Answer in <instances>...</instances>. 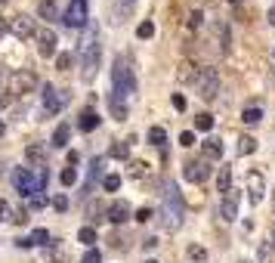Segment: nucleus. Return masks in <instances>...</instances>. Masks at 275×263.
<instances>
[{
  "label": "nucleus",
  "mask_w": 275,
  "mask_h": 263,
  "mask_svg": "<svg viewBox=\"0 0 275 263\" xmlns=\"http://www.w3.org/2000/svg\"><path fill=\"white\" fill-rule=\"evenodd\" d=\"M182 195L173 183H164V189H161V223H164V229H179L182 226Z\"/></svg>",
  "instance_id": "1"
},
{
  "label": "nucleus",
  "mask_w": 275,
  "mask_h": 263,
  "mask_svg": "<svg viewBox=\"0 0 275 263\" xmlns=\"http://www.w3.org/2000/svg\"><path fill=\"white\" fill-rule=\"evenodd\" d=\"M25 158H28V161H31L37 170H41V167H47V164H44V145H37V142L25 149Z\"/></svg>",
  "instance_id": "18"
},
{
  "label": "nucleus",
  "mask_w": 275,
  "mask_h": 263,
  "mask_svg": "<svg viewBox=\"0 0 275 263\" xmlns=\"http://www.w3.org/2000/svg\"><path fill=\"white\" fill-rule=\"evenodd\" d=\"M179 142H182V145H195V133H192V130H182V133H179Z\"/></svg>",
  "instance_id": "42"
},
{
  "label": "nucleus",
  "mask_w": 275,
  "mask_h": 263,
  "mask_svg": "<svg viewBox=\"0 0 275 263\" xmlns=\"http://www.w3.org/2000/svg\"><path fill=\"white\" fill-rule=\"evenodd\" d=\"M229 189H232V167H229V164H223V167H220V173H217V192H220V195H226Z\"/></svg>",
  "instance_id": "17"
},
{
  "label": "nucleus",
  "mask_w": 275,
  "mask_h": 263,
  "mask_svg": "<svg viewBox=\"0 0 275 263\" xmlns=\"http://www.w3.org/2000/svg\"><path fill=\"white\" fill-rule=\"evenodd\" d=\"M108 220L114 223V226L127 223V220H130V204H127V201H111V204H108Z\"/></svg>",
  "instance_id": "14"
},
{
  "label": "nucleus",
  "mask_w": 275,
  "mask_h": 263,
  "mask_svg": "<svg viewBox=\"0 0 275 263\" xmlns=\"http://www.w3.org/2000/svg\"><path fill=\"white\" fill-rule=\"evenodd\" d=\"M77 242L87 245V248H93V245H96V226H81V232H77Z\"/></svg>",
  "instance_id": "22"
},
{
  "label": "nucleus",
  "mask_w": 275,
  "mask_h": 263,
  "mask_svg": "<svg viewBox=\"0 0 275 263\" xmlns=\"http://www.w3.org/2000/svg\"><path fill=\"white\" fill-rule=\"evenodd\" d=\"M16 248H31V239H16Z\"/></svg>",
  "instance_id": "47"
},
{
  "label": "nucleus",
  "mask_w": 275,
  "mask_h": 263,
  "mask_svg": "<svg viewBox=\"0 0 275 263\" xmlns=\"http://www.w3.org/2000/svg\"><path fill=\"white\" fill-rule=\"evenodd\" d=\"M0 84H4V68H0Z\"/></svg>",
  "instance_id": "52"
},
{
  "label": "nucleus",
  "mask_w": 275,
  "mask_h": 263,
  "mask_svg": "<svg viewBox=\"0 0 275 263\" xmlns=\"http://www.w3.org/2000/svg\"><path fill=\"white\" fill-rule=\"evenodd\" d=\"M108 155H111V158H127V155H130V145H127V142H111Z\"/></svg>",
  "instance_id": "26"
},
{
  "label": "nucleus",
  "mask_w": 275,
  "mask_h": 263,
  "mask_svg": "<svg viewBox=\"0 0 275 263\" xmlns=\"http://www.w3.org/2000/svg\"><path fill=\"white\" fill-rule=\"evenodd\" d=\"M248 198H251V204H260V201L266 198V180H263V173H257V170L248 173Z\"/></svg>",
  "instance_id": "10"
},
{
  "label": "nucleus",
  "mask_w": 275,
  "mask_h": 263,
  "mask_svg": "<svg viewBox=\"0 0 275 263\" xmlns=\"http://www.w3.org/2000/svg\"><path fill=\"white\" fill-rule=\"evenodd\" d=\"M56 68H59V71H68V68H71V53H59V56H56Z\"/></svg>",
  "instance_id": "36"
},
{
  "label": "nucleus",
  "mask_w": 275,
  "mask_h": 263,
  "mask_svg": "<svg viewBox=\"0 0 275 263\" xmlns=\"http://www.w3.org/2000/svg\"><path fill=\"white\" fill-rule=\"evenodd\" d=\"M201 152H204V158H223V142L220 139H204Z\"/></svg>",
  "instance_id": "21"
},
{
  "label": "nucleus",
  "mask_w": 275,
  "mask_h": 263,
  "mask_svg": "<svg viewBox=\"0 0 275 263\" xmlns=\"http://www.w3.org/2000/svg\"><path fill=\"white\" fill-rule=\"evenodd\" d=\"M102 186H105V189H108V192H114V189H121V177H117V173H108V177L102 180Z\"/></svg>",
  "instance_id": "32"
},
{
  "label": "nucleus",
  "mask_w": 275,
  "mask_h": 263,
  "mask_svg": "<svg viewBox=\"0 0 275 263\" xmlns=\"http://www.w3.org/2000/svg\"><path fill=\"white\" fill-rule=\"evenodd\" d=\"M99 121H102V118H99V111L84 108V111H81V121H77V127H81L84 133H93V130L99 127Z\"/></svg>",
  "instance_id": "15"
},
{
  "label": "nucleus",
  "mask_w": 275,
  "mask_h": 263,
  "mask_svg": "<svg viewBox=\"0 0 275 263\" xmlns=\"http://www.w3.org/2000/svg\"><path fill=\"white\" fill-rule=\"evenodd\" d=\"M269 25H275V7L269 10Z\"/></svg>",
  "instance_id": "50"
},
{
  "label": "nucleus",
  "mask_w": 275,
  "mask_h": 263,
  "mask_svg": "<svg viewBox=\"0 0 275 263\" xmlns=\"http://www.w3.org/2000/svg\"><path fill=\"white\" fill-rule=\"evenodd\" d=\"M272 248H275V229H272Z\"/></svg>",
  "instance_id": "53"
},
{
  "label": "nucleus",
  "mask_w": 275,
  "mask_h": 263,
  "mask_svg": "<svg viewBox=\"0 0 275 263\" xmlns=\"http://www.w3.org/2000/svg\"><path fill=\"white\" fill-rule=\"evenodd\" d=\"M37 50H41V56L44 59H50V56H56V31H41L37 34Z\"/></svg>",
  "instance_id": "13"
},
{
  "label": "nucleus",
  "mask_w": 275,
  "mask_h": 263,
  "mask_svg": "<svg viewBox=\"0 0 275 263\" xmlns=\"http://www.w3.org/2000/svg\"><path fill=\"white\" fill-rule=\"evenodd\" d=\"M108 173H105V158H96L93 164H90V180H87V192H90V186L96 183V180H105Z\"/></svg>",
  "instance_id": "19"
},
{
  "label": "nucleus",
  "mask_w": 275,
  "mask_h": 263,
  "mask_svg": "<svg viewBox=\"0 0 275 263\" xmlns=\"http://www.w3.org/2000/svg\"><path fill=\"white\" fill-rule=\"evenodd\" d=\"M195 127H198L201 133H207L213 127V115H207V111H204V115H195Z\"/></svg>",
  "instance_id": "29"
},
{
  "label": "nucleus",
  "mask_w": 275,
  "mask_h": 263,
  "mask_svg": "<svg viewBox=\"0 0 275 263\" xmlns=\"http://www.w3.org/2000/svg\"><path fill=\"white\" fill-rule=\"evenodd\" d=\"M241 263H248V260H241Z\"/></svg>",
  "instance_id": "57"
},
{
  "label": "nucleus",
  "mask_w": 275,
  "mask_h": 263,
  "mask_svg": "<svg viewBox=\"0 0 275 263\" xmlns=\"http://www.w3.org/2000/svg\"><path fill=\"white\" fill-rule=\"evenodd\" d=\"M7 214H10V204H7L4 198H0V220H7Z\"/></svg>",
  "instance_id": "46"
},
{
  "label": "nucleus",
  "mask_w": 275,
  "mask_h": 263,
  "mask_svg": "<svg viewBox=\"0 0 275 263\" xmlns=\"http://www.w3.org/2000/svg\"><path fill=\"white\" fill-rule=\"evenodd\" d=\"M151 34H155V25H151V22H142V25L136 28V37H139V41H148Z\"/></svg>",
  "instance_id": "33"
},
{
  "label": "nucleus",
  "mask_w": 275,
  "mask_h": 263,
  "mask_svg": "<svg viewBox=\"0 0 275 263\" xmlns=\"http://www.w3.org/2000/svg\"><path fill=\"white\" fill-rule=\"evenodd\" d=\"M84 263H102V254H99L96 248H90V251H87V257H84Z\"/></svg>",
  "instance_id": "41"
},
{
  "label": "nucleus",
  "mask_w": 275,
  "mask_h": 263,
  "mask_svg": "<svg viewBox=\"0 0 275 263\" xmlns=\"http://www.w3.org/2000/svg\"><path fill=\"white\" fill-rule=\"evenodd\" d=\"M53 208H56L59 214H65V211H68V195H56V198H53Z\"/></svg>",
  "instance_id": "38"
},
{
  "label": "nucleus",
  "mask_w": 275,
  "mask_h": 263,
  "mask_svg": "<svg viewBox=\"0 0 275 263\" xmlns=\"http://www.w3.org/2000/svg\"><path fill=\"white\" fill-rule=\"evenodd\" d=\"M238 201H241V192L238 189H229L223 198H220V220L223 223H232L238 217Z\"/></svg>",
  "instance_id": "7"
},
{
  "label": "nucleus",
  "mask_w": 275,
  "mask_h": 263,
  "mask_svg": "<svg viewBox=\"0 0 275 263\" xmlns=\"http://www.w3.org/2000/svg\"><path fill=\"white\" fill-rule=\"evenodd\" d=\"M0 4H7V0H0Z\"/></svg>",
  "instance_id": "56"
},
{
  "label": "nucleus",
  "mask_w": 275,
  "mask_h": 263,
  "mask_svg": "<svg viewBox=\"0 0 275 263\" xmlns=\"http://www.w3.org/2000/svg\"><path fill=\"white\" fill-rule=\"evenodd\" d=\"M99 56H102V47H99V37L96 31H87L84 37V44H81V78L90 84L93 81V74H96V65H99Z\"/></svg>",
  "instance_id": "3"
},
{
  "label": "nucleus",
  "mask_w": 275,
  "mask_h": 263,
  "mask_svg": "<svg viewBox=\"0 0 275 263\" xmlns=\"http://www.w3.org/2000/svg\"><path fill=\"white\" fill-rule=\"evenodd\" d=\"M37 13H41V16H44L47 22L59 16V13H56V4H53V0H44V4H41V7H37Z\"/></svg>",
  "instance_id": "28"
},
{
  "label": "nucleus",
  "mask_w": 275,
  "mask_h": 263,
  "mask_svg": "<svg viewBox=\"0 0 275 263\" xmlns=\"http://www.w3.org/2000/svg\"><path fill=\"white\" fill-rule=\"evenodd\" d=\"M238 152H241V155H254V152H257V139H254V136H241V139H238Z\"/></svg>",
  "instance_id": "25"
},
{
  "label": "nucleus",
  "mask_w": 275,
  "mask_h": 263,
  "mask_svg": "<svg viewBox=\"0 0 275 263\" xmlns=\"http://www.w3.org/2000/svg\"><path fill=\"white\" fill-rule=\"evenodd\" d=\"M136 10V0H117L114 4V22H127Z\"/></svg>",
  "instance_id": "16"
},
{
  "label": "nucleus",
  "mask_w": 275,
  "mask_h": 263,
  "mask_svg": "<svg viewBox=\"0 0 275 263\" xmlns=\"http://www.w3.org/2000/svg\"><path fill=\"white\" fill-rule=\"evenodd\" d=\"M148 173V164H142V161H133L130 164V177H136V180H142Z\"/></svg>",
  "instance_id": "34"
},
{
  "label": "nucleus",
  "mask_w": 275,
  "mask_h": 263,
  "mask_svg": "<svg viewBox=\"0 0 275 263\" xmlns=\"http://www.w3.org/2000/svg\"><path fill=\"white\" fill-rule=\"evenodd\" d=\"M241 121H245V124H260V121H263V108H257V105L245 108V111H241Z\"/></svg>",
  "instance_id": "24"
},
{
  "label": "nucleus",
  "mask_w": 275,
  "mask_h": 263,
  "mask_svg": "<svg viewBox=\"0 0 275 263\" xmlns=\"http://www.w3.org/2000/svg\"><path fill=\"white\" fill-rule=\"evenodd\" d=\"M195 90H198L201 99H213L220 93V71L217 68H201L198 71V78H195Z\"/></svg>",
  "instance_id": "5"
},
{
  "label": "nucleus",
  "mask_w": 275,
  "mask_h": 263,
  "mask_svg": "<svg viewBox=\"0 0 275 263\" xmlns=\"http://www.w3.org/2000/svg\"><path fill=\"white\" fill-rule=\"evenodd\" d=\"M111 87H114V96H133L136 93V74H133V65L127 56H117L114 65H111Z\"/></svg>",
  "instance_id": "2"
},
{
  "label": "nucleus",
  "mask_w": 275,
  "mask_h": 263,
  "mask_svg": "<svg viewBox=\"0 0 275 263\" xmlns=\"http://www.w3.org/2000/svg\"><path fill=\"white\" fill-rule=\"evenodd\" d=\"M186 180L189 183H204L207 177H210V164L204 161V158H198V161H186Z\"/></svg>",
  "instance_id": "12"
},
{
  "label": "nucleus",
  "mask_w": 275,
  "mask_h": 263,
  "mask_svg": "<svg viewBox=\"0 0 275 263\" xmlns=\"http://www.w3.org/2000/svg\"><path fill=\"white\" fill-rule=\"evenodd\" d=\"M173 108H176V111H186V99H182L179 93H173Z\"/></svg>",
  "instance_id": "43"
},
{
  "label": "nucleus",
  "mask_w": 275,
  "mask_h": 263,
  "mask_svg": "<svg viewBox=\"0 0 275 263\" xmlns=\"http://www.w3.org/2000/svg\"><path fill=\"white\" fill-rule=\"evenodd\" d=\"M77 183V170L74 167H65L62 170V186H74Z\"/></svg>",
  "instance_id": "37"
},
{
  "label": "nucleus",
  "mask_w": 275,
  "mask_h": 263,
  "mask_svg": "<svg viewBox=\"0 0 275 263\" xmlns=\"http://www.w3.org/2000/svg\"><path fill=\"white\" fill-rule=\"evenodd\" d=\"M4 133H7V124H4V121H0V136H4Z\"/></svg>",
  "instance_id": "51"
},
{
  "label": "nucleus",
  "mask_w": 275,
  "mask_h": 263,
  "mask_svg": "<svg viewBox=\"0 0 275 263\" xmlns=\"http://www.w3.org/2000/svg\"><path fill=\"white\" fill-rule=\"evenodd\" d=\"M10 87H13V93H31L34 87H37V78H34V71H28V68H22V71H16V74H10Z\"/></svg>",
  "instance_id": "8"
},
{
  "label": "nucleus",
  "mask_w": 275,
  "mask_h": 263,
  "mask_svg": "<svg viewBox=\"0 0 275 263\" xmlns=\"http://www.w3.org/2000/svg\"><path fill=\"white\" fill-rule=\"evenodd\" d=\"M68 139H71V127H68V124H59V127L53 130V139H50V142H53L56 149H65Z\"/></svg>",
  "instance_id": "20"
},
{
  "label": "nucleus",
  "mask_w": 275,
  "mask_h": 263,
  "mask_svg": "<svg viewBox=\"0 0 275 263\" xmlns=\"http://www.w3.org/2000/svg\"><path fill=\"white\" fill-rule=\"evenodd\" d=\"M44 204H47L44 195H34V198H31V208H34V211H37V208H44Z\"/></svg>",
  "instance_id": "44"
},
{
  "label": "nucleus",
  "mask_w": 275,
  "mask_h": 263,
  "mask_svg": "<svg viewBox=\"0 0 275 263\" xmlns=\"http://www.w3.org/2000/svg\"><path fill=\"white\" fill-rule=\"evenodd\" d=\"M7 31H10V25H7V22H4V19H0V37H4V34H7Z\"/></svg>",
  "instance_id": "49"
},
{
  "label": "nucleus",
  "mask_w": 275,
  "mask_h": 263,
  "mask_svg": "<svg viewBox=\"0 0 275 263\" xmlns=\"http://www.w3.org/2000/svg\"><path fill=\"white\" fill-rule=\"evenodd\" d=\"M87 19H90L87 0H71L68 10H65V16H62V22H65L68 28H84V25H87Z\"/></svg>",
  "instance_id": "6"
},
{
  "label": "nucleus",
  "mask_w": 275,
  "mask_h": 263,
  "mask_svg": "<svg viewBox=\"0 0 275 263\" xmlns=\"http://www.w3.org/2000/svg\"><path fill=\"white\" fill-rule=\"evenodd\" d=\"M148 142H151V145H164V142H167L164 127H151V130H148Z\"/></svg>",
  "instance_id": "27"
},
{
  "label": "nucleus",
  "mask_w": 275,
  "mask_h": 263,
  "mask_svg": "<svg viewBox=\"0 0 275 263\" xmlns=\"http://www.w3.org/2000/svg\"><path fill=\"white\" fill-rule=\"evenodd\" d=\"M201 19H204V16H201V10L189 13V28H198V25H201Z\"/></svg>",
  "instance_id": "40"
},
{
  "label": "nucleus",
  "mask_w": 275,
  "mask_h": 263,
  "mask_svg": "<svg viewBox=\"0 0 275 263\" xmlns=\"http://www.w3.org/2000/svg\"><path fill=\"white\" fill-rule=\"evenodd\" d=\"M195 78H198V71H192V65L182 62V65H179V81H192V84H195Z\"/></svg>",
  "instance_id": "31"
},
{
  "label": "nucleus",
  "mask_w": 275,
  "mask_h": 263,
  "mask_svg": "<svg viewBox=\"0 0 275 263\" xmlns=\"http://www.w3.org/2000/svg\"><path fill=\"white\" fill-rule=\"evenodd\" d=\"M28 239H31V245H44V248L50 245V232H47V229H34Z\"/></svg>",
  "instance_id": "30"
},
{
  "label": "nucleus",
  "mask_w": 275,
  "mask_h": 263,
  "mask_svg": "<svg viewBox=\"0 0 275 263\" xmlns=\"http://www.w3.org/2000/svg\"><path fill=\"white\" fill-rule=\"evenodd\" d=\"M151 217H155V211H151V208H139V211H136V220H139V223H148Z\"/></svg>",
  "instance_id": "39"
},
{
  "label": "nucleus",
  "mask_w": 275,
  "mask_h": 263,
  "mask_svg": "<svg viewBox=\"0 0 275 263\" xmlns=\"http://www.w3.org/2000/svg\"><path fill=\"white\" fill-rule=\"evenodd\" d=\"M142 248H145V251H155V248H158V239H145Z\"/></svg>",
  "instance_id": "45"
},
{
  "label": "nucleus",
  "mask_w": 275,
  "mask_h": 263,
  "mask_svg": "<svg viewBox=\"0 0 275 263\" xmlns=\"http://www.w3.org/2000/svg\"><path fill=\"white\" fill-rule=\"evenodd\" d=\"M7 25H10V34L13 37H19V41H25V37H31L34 34V19L31 16H13V19H7Z\"/></svg>",
  "instance_id": "9"
},
{
  "label": "nucleus",
  "mask_w": 275,
  "mask_h": 263,
  "mask_svg": "<svg viewBox=\"0 0 275 263\" xmlns=\"http://www.w3.org/2000/svg\"><path fill=\"white\" fill-rule=\"evenodd\" d=\"M7 105H10V96H7L4 90H0V108H7Z\"/></svg>",
  "instance_id": "48"
},
{
  "label": "nucleus",
  "mask_w": 275,
  "mask_h": 263,
  "mask_svg": "<svg viewBox=\"0 0 275 263\" xmlns=\"http://www.w3.org/2000/svg\"><path fill=\"white\" fill-rule=\"evenodd\" d=\"M229 4H241V0H229Z\"/></svg>",
  "instance_id": "54"
},
{
  "label": "nucleus",
  "mask_w": 275,
  "mask_h": 263,
  "mask_svg": "<svg viewBox=\"0 0 275 263\" xmlns=\"http://www.w3.org/2000/svg\"><path fill=\"white\" fill-rule=\"evenodd\" d=\"M145 263H158V260H145Z\"/></svg>",
  "instance_id": "55"
},
{
  "label": "nucleus",
  "mask_w": 275,
  "mask_h": 263,
  "mask_svg": "<svg viewBox=\"0 0 275 263\" xmlns=\"http://www.w3.org/2000/svg\"><path fill=\"white\" fill-rule=\"evenodd\" d=\"M13 186H16V192L22 198H34V195H41V183H37V173L31 167H16L13 170Z\"/></svg>",
  "instance_id": "4"
},
{
  "label": "nucleus",
  "mask_w": 275,
  "mask_h": 263,
  "mask_svg": "<svg viewBox=\"0 0 275 263\" xmlns=\"http://www.w3.org/2000/svg\"><path fill=\"white\" fill-rule=\"evenodd\" d=\"M108 105H111V115H114L117 121H124V118H127V105L121 102V96H111V99H108Z\"/></svg>",
  "instance_id": "23"
},
{
  "label": "nucleus",
  "mask_w": 275,
  "mask_h": 263,
  "mask_svg": "<svg viewBox=\"0 0 275 263\" xmlns=\"http://www.w3.org/2000/svg\"><path fill=\"white\" fill-rule=\"evenodd\" d=\"M65 108V96L62 93H56L50 84L44 87V115L47 118H53V115H59V111Z\"/></svg>",
  "instance_id": "11"
},
{
  "label": "nucleus",
  "mask_w": 275,
  "mask_h": 263,
  "mask_svg": "<svg viewBox=\"0 0 275 263\" xmlns=\"http://www.w3.org/2000/svg\"><path fill=\"white\" fill-rule=\"evenodd\" d=\"M189 257L198 260V263H204V260H207V251H204L201 245H192V248H189Z\"/></svg>",
  "instance_id": "35"
}]
</instances>
